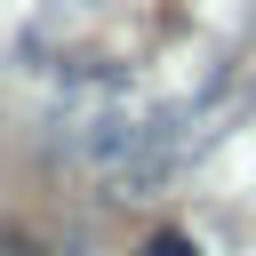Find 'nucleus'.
<instances>
[{
    "instance_id": "nucleus-1",
    "label": "nucleus",
    "mask_w": 256,
    "mask_h": 256,
    "mask_svg": "<svg viewBox=\"0 0 256 256\" xmlns=\"http://www.w3.org/2000/svg\"><path fill=\"white\" fill-rule=\"evenodd\" d=\"M144 256H200V248H192V240H184V232H160V240H152V248H144Z\"/></svg>"
}]
</instances>
